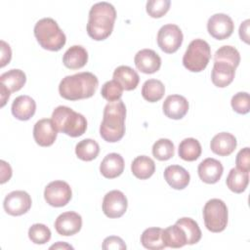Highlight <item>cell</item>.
I'll return each instance as SVG.
<instances>
[{
    "label": "cell",
    "mask_w": 250,
    "mask_h": 250,
    "mask_svg": "<svg viewBox=\"0 0 250 250\" xmlns=\"http://www.w3.org/2000/svg\"><path fill=\"white\" fill-rule=\"evenodd\" d=\"M100 152L99 144L92 139H84L75 146L77 157L83 161H91L95 159Z\"/></svg>",
    "instance_id": "obj_33"
},
{
    "label": "cell",
    "mask_w": 250,
    "mask_h": 250,
    "mask_svg": "<svg viewBox=\"0 0 250 250\" xmlns=\"http://www.w3.org/2000/svg\"><path fill=\"white\" fill-rule=\"evenodd\" d=\"M228 207L219 198L208 200L203 207V219L205 227L212 232L223 231L228 225Z\"/></svg>",
    "instance_id": "obj_7"
},
{
    "label": "cell",
    "mask_w": 250,
    "mask_h": 250,
    "mask_svg": "<svg viewBox=\"0 0 250 250\" xmlns=\"http://www.w3.org/2000/svg\"><path fill=\"white\" fill-rule=\"evenodd\" d=\"M28 237L35 244H45L51 239V230L44 224H34L28 229Z\"/></svg>",
    "instance_id": "obj_36"
},
{
    "label": "cell",
    "mask_w": 250,
    "mask_h": 250,
    "mask_svg": "<svg viewBox=\"0 0 250 250\" xmlns=\"http://www.w3.org/2000/svg\"><path fill=\"white\" fill-rule=\"evenodd\" d=\"M233 29V21L227 14L216 13L208 19L207 30L212 37L218 40H224L229 37Z\"/></svg>",
    "instance_id": "obj_10"
},
{
    "label": "cell",
    "mask_w": 250,
    "mask_h": 250,
    "mask_svg": "<svg viewBox=\"0 0 250 250\" xmlns=\"http://www.w3.org/2000/svg\"><path fill=\"white\" fill-rule=\"evenodd\" d=\"M174 144L169 139L161 138L157 140L152 146L153 156L160 160L165 161L174 156Z\"/></svg>",
    "instance_id": "obj_35"
},
{
    "label": "cell",
    "mask_w": 250,
    "mask_h": 250,
    "mask_svg": "<svg viewBox=\"0 0 250 250\" xmlns=\"http://www.w3.org/2000/svg\"><path fill=\"white\" fill-rule=\"evenodd\" d=\"M226 183L231 191L235 193H241L246 189L248 186L249 173L244 172L238 168H232L229 172Z\"/></svg>",
    "instance_id": "obj_28"
},
{
    "label": "cell",
    "mask_w": 250,
    "mask_h": 250,
    "mask_svg": "<svg viewBox=\"0 0 250 250\" xmlns=\"http://www.w3.org/2000/svg\"><path fill=\"white\" fill-rule=\"evenodd\" d=\"M201 145L194 138L184 139L178 148L179 156L186 161H194L201 154Z\"/></svg>",
    "instance_id": "obj_30"
},
{
    "label": "cell",
    "mask_w": 250,
    "mask_h": 250,
    "mask_svg": "<svg viewBox=\"0 0 250 250\" xmlns=\"http://www.w3.org/2000/svg\"><path fill=\"white\" fill-rule=\"evenodd\" d=\"M126 106L123 101L108 102L104 108L103 121L100 125L101 137L108 143L120 141L125 134Z\"/></svg>",
    "instance_id": "obj_3"
},
{
    "label": "cell",
    "mask_w": 250,
    "mask_h": 250,
    "mask_svg": "<svg viewBox=\"0 0 250 250\" xmlns=\"http://www.w3.org/2000/svg\"><path fill=\"white\" fill-rule=\"evenodd\" d=\"M164 179L175 189H183L190 180L189 173L180 165H169L164 170Z\"/></svg>",
    "instance_id": "obj_21"
},
{
    "label": "cell",
    "mask_w": 250,
    "mask_h": 250,
    "mask_svg": "<svg viewBox=\"0 0 250 250\" xmlns=\"http://www.w3.org/2000/svg\"><path fill=\"white\" fill-rule=\"evenodd\" d=\"M234 74L235 68L232 65L223 62H215L211 72V79L215 86L224 88L232 82Z\"/></svg>",
    "instance_id": "obj_22"
},
{
    "label": "cell",
    "mask_w": 250,
    "mask_h": 250,
    "mask_svg": "<svg viewBox=\"0 0 250 250\" xmlns=\"http://www.w3.org/2000/svg\"><path fill=\"white\" fill-rule=\"evenodd\" d=\"M183 37V32L177 24H164L158 30L157 44L163 52L172 54L175 53L182 45Z\"/></svg>",
    "instance_id": "obj_8"
},
{
    "label": "cell",
    "mask_w": 250,
    "mask_h": 250,
    "mask_svg": "<svg viewBox=\"0 0 250 250\" xmlns=\"http://www.w3.org/2000/svg\"><path fill=\"white\" fill-rule=\"evenodd\" d=\"M236 145V138L232 134L221 132L213 137L210 143V147L214 153L220 156H228L234 151Z\"/></svg>",
    "instance_id": "obj_18"
},
{
    "label": "cell",
    "mask_w": 250,
    "mask_h": 250,
    "mask_svg": "<svg viewBox=\"0 0 250 250\" xmlns=\"http://www.w3.org/2000/svg\"><path fill=\"white\" fill-rule=\"evenodd\" d=\"M98 85L99 80L95 74L83 71L62 78L59 85V93L68 101L88 99L95 94Z\"/></svg>",
    "instance_id": "obj_2"
},
{
    "label": "cell",
    "mask_w": 250,
    "mask_h": 250,
    "mask_svg": "<svg viewBox=\"0 0 250 250\" xmlns=\"http://www.w3.org/2000/svg\"><path fill=\"white\" fill-rule=\"evenodd\" d=\"M165 93L164 84L157 79H148L146 80L142 87V96L143 98L149 102L155 103L162 99Z\"/></svg>",
    "instance_id": "obj_31"
},
{
    "label": "cell",
    "mask_w": 250,
    "mask_h": 250,
    "mask_svg": "<svg viewBox=\"0 0 250 250\" xmlns=\"http://www.w3.org/2000/svg\"><path fill=\"white\" fill-rule=\"evenodd\" d=\"M11 110L12 114L17 119L25 121L34 115L36 110V103L31 97L27 95H21L13 101Z\"/></svg>",
    "instance_id": "obj_19"
},
{
    "label": "cell",
    "mask_w": 250,
    "mask_h": 250,
    "mask_svg": "<svg viewBox=\"0 0 250 250\" xmlns=\"http://www.w3.org/2000/svg\"><path fill=\"white\" fill-rule=\"evenodd\" d=\"M131 170L136 178L146 180L153 175L155 171V163L150 157L140 155L132 161Z\"/></svg>",
    "instance_id": "obj_25"
},
{
    "label": "cell",
    "mask_w": 250,
    "mask_h": 250,
    "mask_svg": "<svg viewBox=\"0 0 250 250\" xmlns=\"http://www.w3.org/2000/svg\"><path fill=\"white\" fill-rule=\"evenodd\" d=\"M3 206L9 215L21 216L30 209L31 197L24 190H14L5 196Z\"/></svg>",
    "instance_id": "obj_11"
},
{
    "label": "cell",
    "mask_w": 250,
    "mask_h": 250,
    "mask_svg": "<svg viewBox=\"0 0 250 250\" xmlns=\"http://www.w3.org/2000/svg\"><path fill=\"white\" fill-rule=\"evenodd\" d=\"M122 93H123V88L114 79L106 81L103 85L101 90L102 97L108 102H115L120 100V98L122 97Z\"/></svg>",
    "instance_id": "obj_37"
},
{
    "label": "cell",
    "mask_w": 250,
    "mask_h": 250,
    "mask_svg": "<svg viewBox=\"0 0 250 250\" xmlns=\"http://www.w3.org/2000/svg\"><path fill=\"white\" fill-rule=\"evenodd\" d=\"M115 19L116 11L112 4L105 1L95 3L89 11L88 35L97 41L106 39L112 32Z\"/></svg>",
    "instance_id": "obj_1"
},
{
    "label": "cell",
    "mask_w": 250,
    "mask_h": 250,
    "mask_svg": "<svg viewBox=\"0 0 250 250\" xmlns=\"http://www.w3.org/2000/svg\"><path fill=\"white\" fill-rule=\"evenodd\" d=\"M249 20H245L243 22H241L239 26V37L241 40H243L245 43H249Z\"/></svg>",
    "instance_id": "obj_44"
},
{
    "label": "cell",
    "mask_w": 250,
    "mask_h": 250,
    "mask_svg": "<svg viewBox=\"0 0 250 250\" xmlns=\"http://www.w3.org/2000/svg\"><path fill=\"white\" fill-rule=\"evenodd\" d=\"M58 135V130L52 119L43 118L38 120L33 127V138L37 145L41 146H52Z\"/></svg>",
    "instance_id": "obj_13"
},
{
    "label": "cell",
    "mask_w": 250,
    "mask_h": 250,
    "mask_svg": "<svg viewBox=\"0 0 250 250\" xmlns=\"http://www.w3.org/2000/svg\"><path fill=\"white\" fill-rule=\"evenodd\" d=\"M12 58V51L10 45L4 40H1V63L0 66L3 67L10 62Z\"/></svg>",
    "instance_id": "obj_42"
},
{
    "label": "cell",
    "mask_w": 250,
    "mask_h": 250,
    "mask_svg": "<svg viewBox=\"0 0 250 250\" xmlns=\"http://www.w3.org/2000/svg\"><path fill=\"white\" fill-rule=\"evenodd\" d=\"M223 62L236 68L240 62V55L236 48L229 45H225L215 52L214 62Z\"/></svg>",
    "instance_id": "obj_34"
},
{
    "label": "cell",
    "mask_w": 250,
    "mask_h": 250,
    "mask_svg": "<svg viewBox=\"0 0 250 250\" xmlns=\"http://www.w3.org/2000/svg\"><path fill=\"white\" fill-rule=\"evenodd\" d=\"M103 249L105 250H110V249H114V250H123L126 249V244L123 241V239L119 236H107L104 239L103 242Z\"/></svg>",
    "instance_id": "obj_41"
},
{
    "label": "cell",
    "mask_w": 250,
    "mask_h": 250,
    "mask_svg": "<svg viewBox=\"0 0 250 250\" xmlns=\"http://www.w3.org/2000/svg\"><path fill=\"white\" fill-rule=\"evenodd\" d=\"M0 94H1V106H4L5 104L7 103V101H8L9 98H10L11 92L8 91L5 86H3L2 84H0Z\"/></svg>",
    "instance_id": "obj_45"
},
{
    "label": "cell",
    "mask_w": 250,
    "mask_h": 250,
    "mask_svg": "<svg viewBox=\"0 0 250 250\" xmlns=\"http://www.w3.org/2000/svg\"><path fill=\"white\" fill-rule=\"evenodd\" d=\"M235 164H236V168L249 173V171H250V151H249L248 146H246L238 151L236 158H235Z\"/></svg>",
    "instance_id": "obj_40"
},
{
    "label": "cell",
    "mask_w": 250,
    "mask_h": 250,
    "mask_svg": "<svg viewBox=\"0 0 250 250\" xmlns=\"http://www.w3.org/2000/svg\"><path fill=\"white\" fill-rule=\"evenodd\" d=\"M162 237L166 247L181 248L187 244V237L184 230L176 224L163 229Z\"/></svg>",
    "instance_id": "obj_29"
},
{
    "label": "cell",
    "mask_w": 250,
    "mask_h": 250,
    "mask_svg": "<svg viewBox=\"0 0 250 250\" xmlns=\"http://www.w3.org/2000/svg\"><path fill=\"white\" fill-rule=\"evenodd\" d=\"M176 225H178L184 230L187 237V244L192 245L200 240L202 233L198 224L193 219L183 217L176 222Z\"/></svg>",
    "instance_id": "obj_32"
},
{
    "label": "cell",
    "mask_w": 250,
    "mask_h": 250,
    "mask_svg": "<svg viewBox=\"0 0 250 250\" xmlns=\"http://www.w3.org/2000/svg\"><path fill=\"white\" fill-rule=\"evenodd\" d=\"M163 229L160 228H148L141 235L142 245L149 250H161L166 246L162 237Z\"/></svg>",
    "instance_id": "obj_27"
},
{
    "label": "cell",
    "mask_w": 250,
    "mask_h": 250,
    "mask_svg": "<svg viewBox=\"0 0 250 250\" xmlns=\"http://www.w3.org/2000/svg\"><path fill=\"white\" fill-rule=\"evenodd\" d=\"M124 159L116 152L108 153L102 160L100 165V172L106 179H114L122 174L124 171Z\"/></svg>",
    "instance_id": "obj_20"
},
{
    "label": "cell",
    "mask_w": 250,
    "mask_h": 250,
    "mask_svg": "<svg viewBox=\"0 0 250 250\" xmlns=\"http://www.w3.org/2000/svg\"><path fill=\"white\" fill-rule=\"evenodd\" d=\"M88 61V52L81 45H73L68 48L62 57L63 64L70 69L83 67Z\"/></svg>",
    "instance_id": "obj_23"
},
{
    "label": "cell",
    "mask_w": 250,
    "mask_h": 250,
    "mask_svg": "<svg viewBox=\"0 0 250 250\" xmlns=\"http://www.w3.org/2000/svg\"><path fill=\"white\" fill-rule=\"evenodd\" d=\"M134 62L140 71L147 74L156 72L161 66V58L151 49H143L137 52Z\"/></svg>",
    "instance_id": "obj_15"
},
{
    "label": "cell",
    "mask_w": 250,
    "mask_h": 250,
    "mask_svg": "<svg viewBox=\"0 0 250 250\" xmlns=\"http://www.w3.org/2000/svg\"><path fill=\"white\" fill-rule=\"evenodd\" d=\"M113 79L121 85L123 90L126 91L136 89L140 81L137 71L128 65L117 66L113 71Z\"/></svg>",
    "instance_id": "obj_24"
},
{
    "label": "cell",
    "mask_w": 250,
    "mask_h": 250,
    "mask_svg": "<svg viewBox=\"0 0 250 250\" xmlns=\"http://www.w3.org/2000/svg\"><path fill=\"white\" fill-rule=\"evenodd\" d=\"M12 177V168L9 163L4 160H1V184L6 183Z\"/></svg>",
    "instance_id": "obj_43"
},
{
    "label": "cell",
    "mask_w": 250,
    "mask_h": 250,
    "mask_svg": "<svg viewBox=\"0 0 250 250\" xmlns=\"http://www.w3.org/2000/svg\"><path fill=\"white\" fill-rule=\"evenodd\" d=\"M72 191L70 186L64 181H53L44 189L46 202L53 207H62L71 199Z\"/></svg>",
    "instance_id": "obj_9"
},
{
    "label": "cell",
    "mask_w": 250,
    "mask_h": 250,
    "mask_svg": "<svg viewBox=\"0 0 250 250\" xmlns=\"http://www.w3.org/2000/svg\"><path fill=\"white\" fill-rule=\"evenodd\" d=\"M210 58L209 44L205 40L197 38L188 44L183 57V64L189 71L199 72L207 66Z\"/></svg>",
    "instance_id": "obj_6"
},
{
    "label": "cell",
    "mask_w": 250,
    "mask_h": 250,
    "mask_svg": "<svg viewBox=\"0 0 250 250\" xmlns=\"http://www.w3.org/2000/svg\"><path fill=\"white\" fill-rule=\"evenodd\" d=\"M170 5V0H148L146 2V9L150 17L160 18L168 12Z\"/></svg>",
    "instance_id": "obj_38"
},
{
    "label": "cell",
    "mask_w": 250,
    "mask_h": 250,
    "mask_svg": "<svg viewBox=\"0 0 250 250\" xmlns=\"http://www.w3.org/2000/svg\"><path fill=\"white\" fill-rule=\"evenodd\" d=\"M50 249H73V247L65 242L58 241L56 244H53L52 246H50Z\"/></svg>",
    "instance_id": "obj_46"
},
{
    "label": "cell",
    "mask_w": 250,
    "mask_h": 250,
    "mask_svg": "<svg viewBox=\"0 0 250 250\" xmlns=\"http://www.w3.org/2000/svg\"><path fill=\"white\" fill-rule=\"evenodd\" d=\"M34 36L39 45L49 51L61 50L66 41L65 34L52 18H43L34 25Z\"/></svg>",
    "instance_id": "obj_5"
},
{
    "label": "cell",
    "mask_w": 250,
    "mask_h": 250,
    "mask_svg": "<svg viewBox=\"0 0 250 250\" xmlns=\"http://www.w3.org/2000/svg\"><path fill=\"white\" fill-rule=\"evenodd\" d=\"M231 107L239 114H246L250 110V99L247 92H238L232 96L230 101Z\"/></svg>",
    "instance_id": "obj_39"
},
{
    "label": "cell",
    "mask_w": 250,
    "mask_h": 250,
    "mask_svg": "<svg viewBox=\"0 0 250 250\" xmlns=\"http://www.w3.org/2000/svg\"><path fill=\"white\" fill-rule=\"evenodd\" d=\"M128 201L125 194L117 189L108 191L103 199V211L108 218H119L126 212Z\"/></svg>",
    "instance_id": "obj_12"
},
{
    "label": "cell",
    "mask_w": 250,
    "mask_h": 250,
    "mask_svg": "<svg viewBox=\"0 0 250 250\" xmlns=\"http://www.w3.org/2000/svg\"><path fill=\"white\" fill-rule=\"evenodd\" d=\"M82 227L81 216L73 211L63 212L55 221L57 232L63 236H70L77 233Z\"/></svg>",
    "instance_id": "obj_14"
},
{
    "label": "cell",
    "mask_w": 250,
    "mask_h": 250,
    "mask_svg": "<svg viewBox=\"0 0 250 250\" xmlns=\"http://www.w3.org/2000/svg\"><path fill=\"white\" fill-rule=\"evenodd\" d=\"M58 131L72 138L82 136L87 129L86 118L65 105L57 106L51 118Z\"/></svg>",
    "instance_id": "obj_4"
},
{
    "label": "cell",
    "mask_w": 250,
    "mask_h": 250,
    "mask_svg": "<svg viewBox=\"0 0 250 250\" xmlns=\"http://www.w3.org/2000/svg\"><path fill=\"white\" fill-rule=\"evenodd\" d=\"M25 73L18 68L10 69L0 75V83L11 93L21 90L25 84Z\"/></svg>",
    "instance_id": "obj_26"
},
{
    "label": "cell",
    "mask_w": 250,
    "mask_h": 250,
    "mask_svg": "<svg viewBox=\"0 0 250 250\" xmlns=\"http://www.w3.org/2000/svg\"><path fill=\"white\" fill-rule=\"evenodd\" d=\"M224 167L222 163L212 157L205 158L202 160L197 168L198 176L200 180L206 184L217 183L223 175Z\"/></svg>",
    "instance_id": "obj_16"
},
{
    "label": "cell",
    "mask_w": 250,
    "mask_h": 250,
    "mask_svg": "<svg viewBox=\"0 0 250 250\" xmlns=\"http://www.w3.org/2000/svg\"><path fill=\"white\" fill-rule=\"evenodd\" d=\"M164 114L171 119L183 118L188 110V100L181 95L168 96L162 104Z\"/></svg>",
    "instance_id": "obj_17"
}]
</instances>
